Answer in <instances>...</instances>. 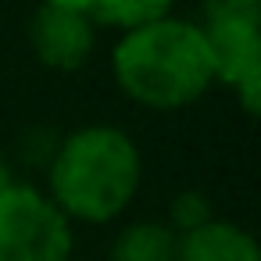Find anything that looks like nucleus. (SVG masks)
<instances>
[{
    "label": "nucleus",
    "mask_w": 261,
    "mask_h": 261,
    "mask_svg": "<svg viewBox=\"0 0 261 261\" xmlns=\"http://www.w3.org/2000/svg\"><path fill=\"white\" fill-rule=\"evenodd\" d=\"M111 72L129 100L154 111L190 108L215 86L200 25L175 15L122 33L111 50Z\"/></svg>",
    "instance_id": "nucleus-1"
},
{
    "label": "nucleus",
    "mask_w": 261,
    "mask_h": 261,
    "mask_svg": "<svg viewBox=\"0 0 261 261\" xmlns=\"http://www.w3.org/2000/svg\"><path fill=\"white\" fill-rule=\"evenodd\" d=\"M143 179L140 147L115 125H83L68 133L50 161V200L72 222L104 225L118 218Z\"/></svg>",
    "instance_id": "nucleus-2"
},
{
    "label": "nucleus",
    "mask_w": 261,
    "mask_h": 261,
    "mask_svg": "<svg viewBox=\"0 0 261 261\" xmlns=\"http://www.w3.org/2000/svg\"><path fill=\"white\" fill-rule=\"evenodd\" d=\"M72 222L61 207L25 182L0 190V261H68Z\"/></svg>",
    "instance_id": "nucleus-3"
},
{
    "label": "nucleus",
    "mask_w": 261,
    "mask_h": 261,
    "mask_svg": "<svg viewBox=\"0 0 261 261\" xmlns=\"http://www.w3.org/2000/svg\"><path fill=\"white\" fill-rule=\"evenodd\" d=\"M211 79L229 86L247 115H257L261 97V22H204Z\"/></svg>",
    "instance_id": "nucleus-4"
},
{
    "label": "nucleus",
    "mask_w": 261,
    "mask_h": 261,
    "mask_svg": "<svg viewBox=\"0 0 261 261\" xmlns=\"http://www.w3.org/2000/svg\"><path fill=\"white\" fill-rule=\"evenodd\" d=\"M93 40H97L93 22L75 11L40 4V11L29 22V43H33L36 58L58 72H75L79 65H86Z\"/></svg>",
    "instance_id": "nucleus-5"
},
{
    "label": "nucleus",
    "mask_w": 261,
    "mask_h": 261,
    "mask_svg": "<svg viewBox=\"0 0 261 261\" xmlns=\"http://www.w3.org/2000/svg\"><path fill=\"white\" fill-rule=\"evenodd\" d=\"M175 261H261V247L236 222L211 218L200 229L179 236Z\"/></svg>",
    "instance_id": "nucleus-6"
},
{
    "label": "nucleus",
    "mask_w": 261,
    "mask_h": 261,
    "mask_svg": "<svg viewBox=\"0 0 261 261\" xmlns=\"http://www.w3.org/2000/svg\"><path fill=\"white\" fill-rule=\"evenodd\" d=\"M175 250L179 236L165 222H133L115 236L108 261H175Z\"/></svg>",
    "instance_id": "nucleus-7"
},
{
    "label": "nucleus",
    "mask_w": 261,
    "mask_h": 261,
    "mask_svg": "<svg viewBox=\"0 0 261 261\" xmlns=\"http://www.w3.org/2000/svg\"><path fill=\"white\" fill-rule=\"evenodd\" d=\"M172 4H175V0H90V22L133 33L140 25L168 18Z\"/></svg>",
    "instance_id": "nucleus-8"
},
{
    "label": "nucleus",
    "mask_w": 261,
    "mask_h": 261,
    "mask_svg": "<svg viewBox=\"0 0 261 261\" xmlns=\"http://www.w3.org/2000/svg\"><path fill=\"white\" fill-rule=\"evenodd\" d=\"M215 215H211V200L200 193V190H182V193H175L172 197V204H168V229L175 232V236H186V232H193V229H200L204 222H211Z\"/></svg>",
    "instance_id": "nucleus-9"
},
{
    "label": "nucleus",
    "mask_w": 261,
    "mask_h": 261,
    "mask_svg": "<svg viewBox=\"0 0 261 261\" xmlns=\"http://www.w3.org/2000/svg\"><path fill=\"white\" fill-rule=\"evenodd\" d=\"M261 0H204V22H257Z\"/></svg>",
    "instance_id": "nucleus-10"
},
{
    "label": "nucleus",
    "mask_w": 261,
    "mask_h": 261,
    "mask_svg": "<svg viewBox=\"0 0 261 261\" xmlns=\"http://www.w3.org/2000/svg\"><path fill=\"white\" fill-rule=\"evenodd\" d=\"M47 8H61V11H75V15H86L90 18V0H43Z\"/></svg>",
    "instance_id": "nucleus-11"
},
{
    "label": "nucleus",
    "mask_w": 261,
    "mask_h": 261,
    "mask_svg": "<svg viewBox=\"0 0 261 261\" xmlns=\"http://www.w3.org/2000/svg\"><path fill=\"white\" fill-rule=\"evenodd\" d=\"M8 182H15V179H11V172H8V165H4V158H0V190H4Z\"/></svg>",
    "instance_id": "nucleus-12"
}]
</instances>
